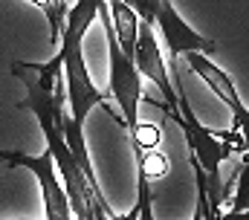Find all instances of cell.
<instances>
[{
	"label": "cell",
	"mask_w": 249,
	"mask_h": 220,
	"mask_svg": "<svg viewBox=\"0 0 249 220\" xmlns=\"http://www.w3.org/2000/svg\"><path fill=\"white\" fill-rule=\"evenodd\" d=\"M130 139H133L136 145H142V148L154 151V148L160 145V139H162V130H160L157 125H142V122H139V128L130 133Z\"/></svg>",
	"instance_id": "11"
},
{
	"label": "cell",
	"mask_w": 249,
	"mask_h": 220,
	"mask_svg": "<svg viewBox=\"0 0 249 220\" xmlns=\"http://www.w3.org/2000/svg\"><path fill=\"white\" fill-rule=\"evenodd\" d=\"M133 157H136V171H139L148 183H154V180H160V177L168 174V157H162L157 148L148 151V148H142V145L133 142Z\"/></svg>",
	"instance_id": "7"
},
{
	"label": "cell",
	"mask_w": 249,
	"mask_h": 220,
	"mask_svg": "<svg viewBox=\"0 0 249 220\" xmlns=\"http://www.w3.org/2000/svg\"><path fill=\"white\" fill-rule=\"evenodd\" d=\"M214 220H249V212H226V215H217Z\"/></svg>",
	"instance_id": "12"
},
{
	"label": "cell",
	"mask_w": 249,
	"mask_h": 220,
	"mask_svg": "<svg viewBox=\"0 0 249 220\" xmlns=\"http://www.w3.org/2000/svg\"><path fill=\"white\" fill-rule=\"evenodd\" d=\"M133 67L139 75H148L160 96H165V108H168V116L174 122H180V110H177V90H174V81L165 70V58H162V50L154 38V26H145L139 23V35H136V50H133Z\"/></svg>",
	"instance_id": "4"
},
{
	"label": "cell",
	"mask_w": 249,
	"mask_h": 220,
	"mask_svg": "<svg viewBox=\"0 0 249 220\" xmlns=\"http://www.w3.org/2000/svg\"><path fill=\"white\" fill-rule=\"evenodd\" d=\"M186 58H188V67L214 90V96H217L226 108L232 110V122H235V130H238V136H241V151L249 154V108L241 102L232 75H229L226 70H220V67H217L212 58H206V55H186Z\"/></svg>",
	"instance_id": "2"
},
{
	"label": "cell",
	"mask_w": 249,
	"mask_h": 220,
	"mask_svg": "<svg viewBox=\"0 0 249 220\" xmlns=\"http://www.w3.org/2000/svg\"><path fill=\"white\" fill-rule=\"evenodd\" d=\"M232 212H249V154H244V163H241V171H238Z\"/></svg>",
	"instance_id": "9"
},
{
	"label": "cell",
	"mask_w": 249,
	"mask_h": 220,
	"mask_svg": "<svg viewBox=\"0 0 249 220\" xmlns=\"http://www.w3.org/2000/svg\"><path fill=\"white\" fill-rule=\"evenodd\" d=\"M154 26H160L162 41H165L168 53L174 55V61H180V55H206L209 58L212 53H217V44L212 38H206L203 32L191 29L180 18V12L174 9L171 0H160V12H157Z\"/></svg>",
	"instance_id": "5"
},
{
	"label": "cell",
	"mask_w": 249,
	"mask_h": 220,
	"mask_svg": "<svg viewBox=\"0 0 249 220\" xmlns=\"http://www.w3.org/2000/svg\"><path fill=\"white\" fill-rule=\"evenodd\" d=\"M124 6L139 18V23L145 26H154L157 20V12H160V0H122Z\"/></svg>",
	"instance_id": "10"
},
{
	"label": "cell",
	"mask_w": 249,
	"mask_h": 220,
	"mask_svg": "<svg viewBox=\"0 0 249 220\" xmlns=\"http://www.w3.org/2000/svg\"><path fill=\"white\" fill-rule=\"evenodd\" d=\"M32 6H38L44 15H47V20H50V41L53 44H58V38H61V29H64V20H67V6H64V0H29Z\"/></svg>",
	"instance_id": "8"
},
{
	"label": "cell",
	"mask_w": 249,
	"mask_h": 220,
	"mask_svg": "<svg viewBox=\"0 0 249 220\" xmlns=\"http://www.w3.org/2000/svg\"><path fill=\"white\" fill-rule=\"evenodd\" d=\"M107 3V12L113 15L110 26H113V35H116V44L130 61H133V50H136V35H139V18L124 6L122 0H105Z\"/></svg>",
	"instance_id": "6"
},
{
	"label": "cell",
	"mask_w": 249,
	"mask_h": 220,
	"mask_svg": "<svg viewBox=\"0 0 249 220\" xmlns=\"http://www.w3.org/2000/svg\"><path fill=\"white\" fill-rule=\"evenodd\" d=\"M0 160L9 163V165H23V168H29V171L38 177L41 194H44L47 220H72L70 200H67L61 183H58V171H55V163H53L50 151H44L41 157H29V154H23V151H3Z\"/></svg>",
	"instance_id": "3"
},
{
	"label": "cell",
	"mask_w": 249,
	"mask_h": 220,
	"mask_svg": "<svg viewBox=\"0 0 249 220\" xmlns=\"http://www.w3.org/2000/svg\"><path fill=\"white\" fill-rule=\"evenodd\" d=\"M113 220H139V212H136V206H133V212H127L122 218H113Z\"/></svg>",
	"instance_id": "13"
},
{
	"label": "cell",
	"mask_w": 249,
	"mask_h": 220,
	"mask_svg": "<svg viewBox=\"0 0 249 220\" xmlns=\"http://www.w3.org/2000/svg\"><path fill=\"white\" fill-rule=\"evenodd\" d=\"M99 18L105 23V38H107V50H110V93L119 105V119H122L124 130L133 133L139 128V102L145 99L142 93V81H139V73L133 67V61L119 50L116 44V35H113V26H110V12H107V3L99 6Z\"/></svg>",
	"instance_id": "1"
}]
</instances>
